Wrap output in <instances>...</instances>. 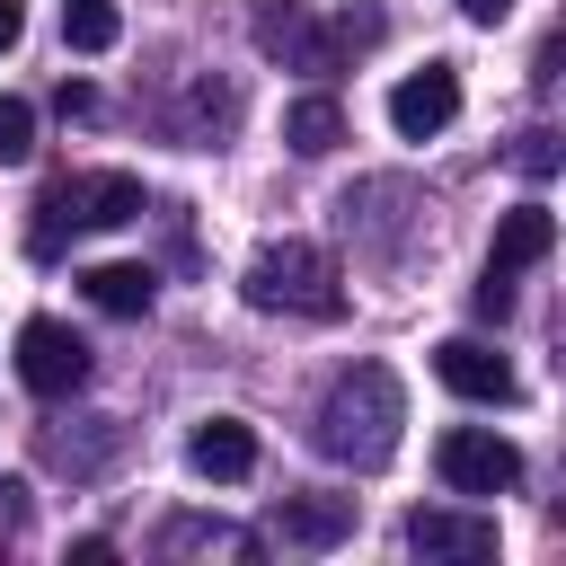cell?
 Masks as SVG:
<instances>
[{
  "instance_id": "6da1fadb",
  "label": "cell",
  "mask_w": 566,
  "mask_h": 566,
  "mask_svg": "<svg viewBox=\"0 0 566 566\" xmlns=\"http://www.w3.org/2000/svg\"><path fill=\"white\" fill-rule=\"evenodd\" d=\"M398 424H407L398 371H389V363H354V371L327 380V398H318V416H310V442H318L327 460H345V469H389Z\"/></svg>"
},
{
  "instance_id": "7a4b0ae2",
  "label": "cell",
  "mask_w": 566,
  "mask_h": 566,
  "mask_svg": "<svg viewBox=\"0 0 566 566\" xmlns=\"http://www.w3.org/2000/svg\"><path fill=\"white\" fill-rule=\"evenodd\" d=\"M124 221H142V177H124V168H80V177H53V186H44L27 248L53 256L71 230H124Z\"/></svg>"
},
{
  "instance_id": "3957f363",
  "label": "cell",
  "mask_w": 566,
  "mask_h": 566,
  "mask_svg": "<svg viewBox=\"0 0 566 566\" xmlns=\"http://www.w3.org/2000/svg\"><path fill=\"white\" fill-rule=\"evenodd\" d=\"M248 301H256V310H292V318H336V310H345V274H336L327 248L274 239V248L248 256Z\"/></svg>"
},
{
  "instance_id": "277c9868",
  "label": "cell",
  "mask_w": 566,
  "mask_h": 566,
  "mask_svg": "<svg viewBox=\"0 0 566 566\" xmlns=\"http://www.w3.org/2000/svg\"><path fill=\"white\" fill-rule=\"evenodd\" d=\"M433 478H442L451 495H504V486L522 478V451H513L495 424H451V433L433 442Z\"/></svg>"
},
{
  "instance_id": "5b68a950",
  "label": "cell",
  "mask_w": 566,
  "mask_h": 566,
  "mask_svg": "<svg viewBox=\"0 0 566 566\" xmlns=\"http://www.w3.org/2000/svg\"><path fill=\"white\" fill-rule=\"evenodd\" d=\"M18 380H27L35 398H71V389L88 380V345H80L62 318H27V327H18Z\"/></svg>"
},
{
  "instance_id": "8992f818",
  "label": "cell",
  "mask_w": 566,
  "mask_h": 566,
  "mask_svg": "<svg viewBox=\"0 0 566 566\" xmlns=\"http://www.w3.org/2000/svg\"><path fill=\"white\" fill-rule=\"evenodd\" d=\"M451 115H460V71H451V62H424V71H407V80L389 88V124H398V142H433Z\"/></svg>"
},
{
  "instance_id": "52a82bcc",
  "label": "cell",
  "mask_w": 566,
  "mask_h": 566,
  "mask_svg": "<svg viewBox=\"0 0 566 566\" xmlns=\"http://www.w3.org/2000/svg\"><path fill=\"white\" fill-rule=\"evenodd\" d=\"M433 380H442L451 398H478V407H504V398H513V363H504L495 345H478V336H442V345H433Z\"/></svg>"
},
{
  "instance_id": "ba28073f",
  "label": "cell",
  "mask_w": 566,
  "mask_h": 566,
  "mask_svg": "<svg viewBox=\"0 0 566 566\" xmlns=\"http://www.w3.org/2000/svg\"><path fill=\"white\" fill-rule=\"evenodd\" d=\"M407 548H416V557H451V566H478V557H495V522H486V513H451V504H424V513H407Z\"/></svg>"
},
{
  "instance_id": "9c48e42d",
  "label": "cell",
  "mask_w": 566,
  "mask_h": 566,
  "mask_svg": "<svg viewBox=\"0 0 566 566\" xmlns=\"http://www.w3.org/2000/svg\"><path fill=\"white\" fill-rule=\"evenodd\" d=\"M186 460H195V478L239 486V478L256 469V433H248L239 416H203V424H195V442H186Z\"/></svg>"
},
{
  "instance_id": "30bf717a",
  "label": "cell",
  "mask_w": 566,
  "mask_h": 566,
  "mask_svg": "<svg viewBox=\"0 0 566 566\" xmlns=\"http://www.w3.org/2000/svg\"><path fill=\"white\" fill-rule=\"evenodd\" d=\"M548 248H557V221H548L539 203H522V212H504V230H495V256H486V274H504V283H513V274H522V265H539Z\"/></svg>"
},
{
  "instance_id": "8fae6325",
  "label": "cell",
  "mask_w": 566,
  "mask_h": 566,
  "mask_svg": "<svg viewBox=\"0 0 566 566\" xmlns=\"http://www.w3.org/2000/svg\"><path fill=\"white\" fill-rule=\"evenodd\" d=\"M354 531V495H283V539L292 548H336Z\"/></svg>"
},
{
  "instance_id": "7c38bea8",
  "label": "cell",
  "mask_w": 566,
  "mask_h": 566,
  "mask_svg": "<svg viewBox=\"0 0 566 566\" xmlns=\"http://www.w3.org/2000/svg\"><path fill=\"white\" fill-rule=\"evenodd\" d=\"M80 292H88L97 310H115V318H142V310H150V292H159V274H150V265H88V274H80Z\"/></svg>"
},
{
  "instance_id": "4fadbf2b",
  "label": "cell",
  "mask_w": 566,
  "mask_h": 566,
  "mask_svg": "<svg viewBox=\"0 0 566 566\" xmlns=\"http://www.w3.org/2000/svg\"><path fill=\"white\" fill-rule=\"evenodd\" d=\"M283 142H292L301 159L336 150V142H345V106H336V97H292V106H283Z\"/></svg>"
},
{
  "instance_id": "5bb4252c",
  "label": "cell",
  "mask_w": 566,
  "mask_h": 566,
  "mask_svg": "<svg viewBox=\"0 0 566 566\" xmlns=\"http://www.w3.org/2000/svg\"><path fill=\"white\" fill-rule=\"evenodd\" d=\"M256 44H265V53H292V62H310V71H327V53H336V44L310 35L292 9H265V18H256Z\"/></svg>"
},
{
  "instance_id": "9a60e30c",
  "label": "cell",
  "mask_w": 566,
  "mask_h": 566,
  "mask_svg": "<svg viewBox=\"0 0 566 566\" xmlns=\"http://www.w3.org/2000/svg\"><path fill=\"white\" fill-rule=\"evenodd\" d=\"M62 35H71V53H106L124 35V18H115V0H62Z\"/></svg>"
},
{
  "instance_id": "2e32d148",
  "label": "cell",
  "mask_w": 566,
  "mask_h": 566,
  "mask_svg": "<svg viewBox=\"0 0 566 566\" xmlns=\"http://www.w3.org/2000/svg\"><path fill=\"white\" fill-rule=\"evenodd\" d=\"M159 548H239V557H248L256 539H248V531H230V522H168V531H159Z\"/></svg>"
},
{
  "instance_id": "e0dca14e",
  "label": "cell",
  "mask_w": 566,
  "mask_h": 566,
  "mask_svg": "<svg viewBox=\"0 0 566 566\" xmlns=\"http://www.w3.org/2000/svg\"><path fill=\"white\" fill-rule=\"evenodd\" d=\"M35 150V106L27 97H0V168H18Z\"/></svg>"
},
{
  "instance_id": "ac0fdd59",
  "label": "cell",
  "mask_w": 566,
  "mask_h": 566,
  "mask_svg": "<svg viewBox=\"0 0 566 566\" xmlns=\"http://www.w3.org/2000/svg\"><path fill=\"white\" fill-rule=\"evenodd\" d=\"M513 159H522L531 177H548V168H557V133H522V150H513Z\"/></svg>"
},
{
  "instance_id": "d6986e66",
  "label": "cell",
  "mask_w": 566,
  "mask_h": 566,
  "mask_svg": "<svg viewBox=\"0 0 566 566\" xmlns=\"http://www.w3.org/2000/svg\"><path fill=\"white\" fill-rule=\"evenodd\" d=\"M478 310H486V318H504V310H513V283H504V274H486V283H478Z\"/></svg>"
},
{
  "instance_id": "ffe728a7",
  "label": "cell",
  "mask_w": 566,
  "mask_h": 566,
  "mask_svg": "<svg viewBox=\"0 0 566 566\" xmlns=\"http://www.w3.org/2000/svg\"><path fill=\"white\" fill-rule=\"evenodd\" d=\"M18 35H27V0H0V53H9Z\"/></svg>"
},
{
  "instance_id": "44dd1931",
  "label": "cell",
  "mask_w": 566,
  "mask_h": 566,
  "mask_svg": "<svg viewBox=\"0 0 566 566\" xmlns=\"http://www.w3.org/2000/svg\"><path fill=\"white\" fill-rule=\"evenodd\" d=\"M460 9H469V18H486V27H495V18H504V9H513V0H460Z\"/></svg>"
}]
</instances>
